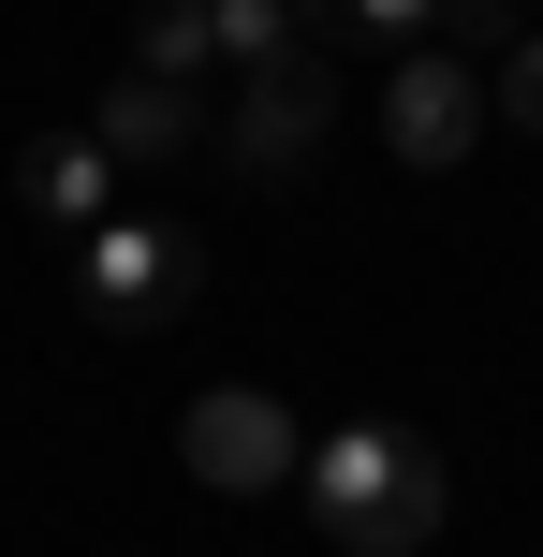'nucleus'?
Listing matches in <instances>:
<instances>
[{
	"label": "nucleus",
	"instance_id": "obj_11",
	"mask_svg": "<svg viewBox=\"0 0 543 557\" xmlns=\"http://www.w3.org/2000/svg\"><path fill=\"white\" fill-rule=\"evenodd\" d=\"M427 15H441V0H338V29H368V45H411Z\"/></svg>",
	"mask_w": 543,
	"mask_h": 557
},
{
	"label": "nucleus",
	"instance_id": "obj_10",
	"mask_svg": "<svg viewBox=\"0 0 543 557\" xmlns=\"http://www.w3.org/2000/svg\"><path fill=\"white\" fill-rule=\"evenodd\" d=\"M499 117H515V133H543V29H515V45H499Z\"/></svg>",
	"mask_w": 543,
	"mask_h": 557
},
{
	"label": "nucleus",
	"instance_id": "obj_1",
	"mask_svg": "<svg viewBox=\"0 0 543 557\" xmlns=\"http://www.w3.org/2000/svg\"><path fill=\"white\" fill-rule=\"evenodd\" d=\"M294 484H309V513H323L338 557H427V543H441V455L411 441L397 411L323 425V441L294 455Z\"/></svg>",
	"mask_w": 543,
	"mask_h": 557
},
{
	"label": "nucleus",
	"instance_id": "obj_3",
	"mask_svg": "<svg viewBox=\"0 0 543 557\" xmlns=\"http://www.w3.org/2000/svg\"><path fill=\"white\" fill-rule=\"evenodd\" d=\"M176 455H192V484H221V499H280L294 484V411L264 382H221V396H192V411H176Z\"/></svg>",
	"mask_w": 543,
	"mask_h": 557
},
{
	"label": "nucleus",
	"instance_id": "obj_2",
	"mask_svg": "<svg viewBox=\"0 0 543 557\" xmlns=\"http://www.w3.org/2000/svg\"><path fill=\"white\" fill-rule=\"evenodd\" d=\"M206 294V250H192V221H88V250H74V308L103 337H147V323H176V308Z\"/></svg>",
	"mask_w": 543,
	"mask_h": 557
},
{
	"label": "nucleus",
	"instance_id": "obj_4",
	"mask_svg": "<svg viewBox=\"0 0 543 557\" xmlns=\"http://www.w3.org/2000/svg\"><path fill=\"white\" fill-rule=\"evenodd\" d=\"M323 133H338V74H323V59H280V74H250V88H235L221 162L280 191V176H309V162H323Z\"/></svg>",
	"mask_w": 543,
	"mask_h": 557
},
{
	"label": "nucleus",
	"instance_id": "obj_12",
	"mask_svg": "<svg viewBox=\"0 0 543 557\" xmlns=\"http://www.w3.org/2000/svg\"><path fill=\"white\" fill-rule=\"evenodd\" d=\"M441 29H456V45H515L529 15H515V0H441Z\"/></svg>",
	"mask_w": 543,
	"mask_h": 557
},
{
	"label": "nucleus",
	"instance_id": "obj_8",
	"mask_svg": "<svg viewBox=\"0 0 543 557\" xmlns=\"http://www.w3.org/2000/svg\"><path fill=\"white\" fill-rule=\"evenodd\" d=\"M206 59H235V74L309 59V45H294V0H206Z\"/></svg>",
	"mask_w": 543,
	"mask_h": 557
},
{
	"label": "nucleus",
	"instance_id": "obj_6",
	"mask_svg": "<svg viewBox=\"0 0 543 557\" xmlns=\"http://www.w3.org/2000/svg\"><path fill=\"white\" fill-rule=\"evenodd\" d=\"M192 88H162V74H118L103 103H88V147H103V162H192Z\"/></svg>",
	"mask_w": 543,
	"mask_h": 557
},
{
	"label": "nucleus",
	"instance_id": "obj_9",
	"mask_svg": "<svg viewBox=\"0 0 543 557\" xmlns=\"http://www.w3.org/2000/svg\"><path fill=\"white\" fill-rule=\"evenodd\" d=\"M133 74H162V88L206 74V0H147L133 15Z\"/></svg>",
	"mask_w": 543,
	"mask_h": 557
},
{
	"label": "nucleus",
	"instance_id": "obj_7",
	"mask_svg": "<svg viewBox=\"0 0 543 557\" xmlns=\"http://www.w3.org/2000/svg\"><path fill=\"white\" fill-rule=\"evenodd\" d=\"M103 176H118V162H103L88 133H29V147H15V206H29V221H74V235H88V221H103Z\"/></svg>",
	"mask_w": 543,
	"mask_h": 557
},
{
	"label": "nucleus",
	"instance_id": "obj_5",
	"mask_svg": "<svg viewBox=\"0 0 543 557\" xmlns=\"http://www.w3.org/2000/svg\"><path fill=\"white\" fill-rule=\"evenodd\" d=\"M382 133H397V162H470V133H485V74H470V59H427L411 45L397 59V88H382Z\"/></svg>",
	"mask_w": 543,
	"mask_h": 557
}]
</instances>
